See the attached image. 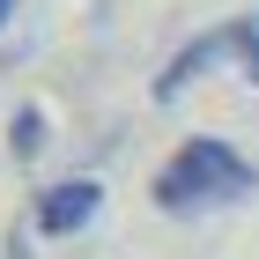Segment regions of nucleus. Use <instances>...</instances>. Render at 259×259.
Segmentation results:
<instances>
[{"label": "nucleus", "instance_id": "f257e3e1", "mask_svg": "<svg viewBox=\"0 0 259 259\" xmlns=\"http://www.w3.org/2000/svg\"><path fill=\"white\" fill-rule=\"evenodd\" d=\"M252 185H259V178H252V163H244L222 134H193L178 156L156 170V185H148V193H156V207H163V215H200V207L244 200Z\"/></svg>", "mask_w": 259, "mask_h": 259}, {"label": "nucleus", "instance_id": "f03ea898", "mask_svg": "<svg viewBox=\"0 0 259 259\" xmlns=\"http://www.w3.org/2000/svg\"><path fill=\"white\" fill-rule=\"evenodd\" d=\"M252 45H259V22L252 15H230V22H215V30H200L193 45H178V52H170V67H163L156 74V104H178L185 89H193L200 74H215L222 60H252Z\"/></svg>", "mask_w": 259, "mask_h": 259}, {"label": "nucleus", "instance_id": "7ed1b4c3", "mask_svg": "<svg viewBox=\"0 0 259 259\" xmlns=\"http://www.w3.org/2000/svg\"><path fill=\"white\" fill-rule=\"evenodd\" d=\"M104 207V185L97 178H67V185H45L37 193V230L45 237H74V230H89Z\"/></svg>", "mask_w": 259, "mask_h": 259}, {"label": "nucleus", "instance_id": "20e7f679", "mask_svg": "<svg viewBox=\"0 0 259 259\" xmlns=\"http://www.w3.org/2000/svg\"><path fill=\"white\" fill-rule=\"evenodd\" d=\"M8 141H15V156H37V141H45V111H37V104L15 111V134H8Z\"/></svg>", "mask_w": 259, "mask_h": 259}, {"label": "nucleus", "instance_id": "39448f33", "mask_svg": "<svg viewBox=\"0 0 259 259\" xmlns=\"http://www.w3.org/2000/svg\"><path fill=\"white\" fill-rule=\"evenodd\" d=\"M244 74H252V81H259V45H252V60H244Z\"/></svg>", "mask_w": 259, "mask_h": 259}, {"label": "nucleus", "instance_id": "423d86ee", "mask_svg": "<svg viewBox=\"0 0 259 259\" xmlns=\"http://www.w3.org/2000/svg\"><path fill=\"white\" fill-rule=\"evenodd\" d=\"M8 15H15V0H0V22H8Z\"/></svg>", "mask_w": 259, "mask_h": 259}]
</instances>
